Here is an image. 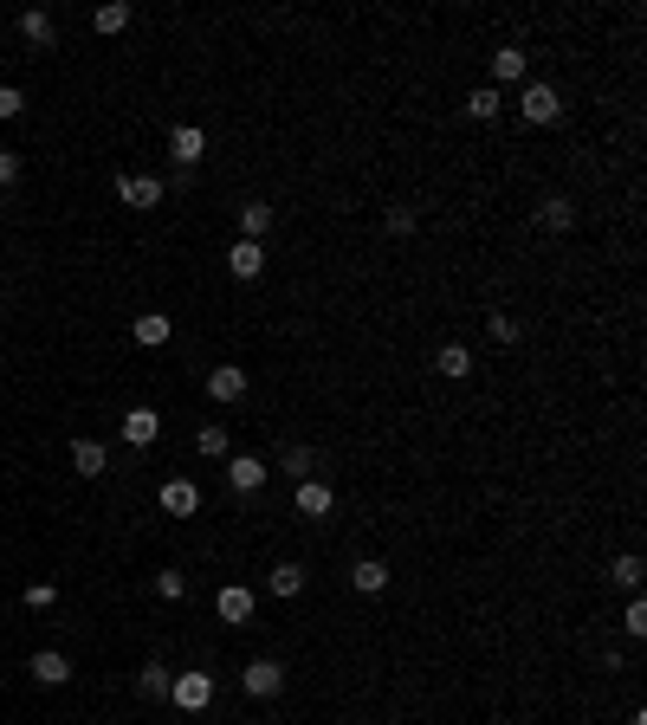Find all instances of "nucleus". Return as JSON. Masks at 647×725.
<instances>
[{"instance_id":"obj_1","label":"nucleus","mask_w":647,"mask_h":725,"mask_svg":"<svg viewBox=\"0 0 647 725\" xmlns=\"http://www.w3.org/2000/svg\"><path fill=\"white\" fill-rule=\"evenodd\" d=\"M169 700L182 706V713H208V706H214V674H175L169 680Z\"/></svg>"},{"instance_id":"obj_2","label":"nucleus","mask_w":647,"mask_h":725,"mask_svg":"<svg viewBox=\"0 0 647 725\" xmlns=\"http://www.w3.org/2000/svg\"><path fill=\"white\" fill-rule=\"evenodd\" d=\"M240 687H246V700H279L285 693V667L279 661H246Z\"/></svg>"},{"instance_id":"obj_3","label":"nucleus","mask_w":647,"mask_h":725,"mask_svg":"<svg viewBox=\"0 0 647 725\" xmlns=\"http://www.w3.org/2000/svg\"><path fill=\"white\" fill-rule=\"evenodd\" d=\"M518 111H525V123H557V117H563V98H557V85H544V78H531V85H525V98H518Z\"/></svg>"},{"instance_id":"obj_4","label":"nucleus","mask_w":647,"mask_h":725,"mask_svg":"<svg viewBox=\"0 0 647 725\" xmlns=\"http://www.w3.org/2000/svg\"><path fill=\"white\" fill-rule=\"evenodd\" d=\"M266 480H272V467H266L259 454H233V460H227V486L240 492V499H253V492L266 486Z\"/></svg>"},{"instance_id":"obj_5","label":"nucleus","mask_w":647,"mask_h":725,"mask_svg":"<svg viewBox=\"0 0 647 725\" xmlns=\"http://www.w3.org/2000/svg\"><path fill=\"white\" fill-rule=\"evenodd\" d=\"M169 156H175V169H182V175H195V162L208 156V136H201L195 123H175V130H169Z\"/></svg>"},{"instance_id":"obj_6","label":"nucleus","mask_w":647,"mask_h":725,"mask_svg":"<svg viewBox=\"0 0 647 725\" xmlns=\"http://www.w3.org/2000/svg\"><path fill=\"white\" fill-rule=\"evenodd\" d=\"M214 615H220V622H233V628H246V622H253V590H246V583H220V590H214Z\"/></svg>"},{"instance_id":"obj_7","label":"nucleus","mask_w":647,"mask_h":725,"mask_svg":"<svg viewBox=\"0 0 647 725\" xmlns=\"http://www.w3.org/2000/svg\"><path fill=\"white\" fill-rule=\"evenodd\" d=\"M162 512H169V518H195V512H201V486L188 480V473L162 480Z\"/></svg>"},{"instance_id":"obj_8","label":"nucleus","mask_w":647,"mask_h":725,"mask_svg":"<svg viewBox=\"0 0 647 725\" xmlns=\"http://www.w3.org/2000/svg\"><path fill=\"white\" fill-rule=\"evenodd\" d=\"M162 195H169V182H156V175H117V201H130V208H162Z\"/></svg>"},{"instance_id":"obj_9","label":"nucleus","mask_w":647,"mask_h":725,"mask_svg":"<svg viewBox=\"0 0 647 725\" xmlns=\"http://www.w3.org/2000/svg\"><path fill=\"white\" fill-rule=\"evenodd\" d=\"M227 272H233L240 285H253L259 272H266V246H259V240H233V246H227Z\"/></svg>"},{"instance_id":"obj_10","label":"nucleus","mask_w":647,"mask_h":725,"mask_svg":"<svg viewBox=\"0 0 647 725\" xmlns=\"http://www.w3.org/2000/svg\"><path fill=\"white\" fill-rule=\"evenodd\" d=\"M525 72H531V52H518V46L492 52V91L499 85H525Z\"/></svg>"},{"instance_id":"obj_11","label":"nucleus","mask_w":647,"mask_h":725,"mask_svg":"<svg viewBox=\"0 0 647 725\" xmlns=\"http://www.w3.org/2000/svg\"><path fill=\"white\" fill-rule=\"evenodd\" d=\"M208 395L214 402H240L246 395V363H214L208 369Z\"/></svg>"},{"instance_id":"obj_12","label":"nucleus","mask_w":647,"mask_h":725,"mask_svg":"<svg viewBox=\"0 0 647 725\" xmlns=\"http://www.w3.org/2000/svg\"><path fill=\"white\" fill-rule=\"evenodd\" d=\"M26 674H33L39 687H65V680H72V661H65L59 648H39L33 661H26Z\"/></svg>"},{"instance_id":"obj_13","label":"nucleus","mask_w":647,"mask_h":725,"mask_svg":"<svg viewBox=\"0 0 647 725\" xmlns=\"http://www.w3.org/2000/svg\"><path fill=\"white\" fill-rule=\"evenodd\" d=\"M130 337H136V344H143V350H162V344H169V337H175L169 311H143V318L130 324Z\"/></svg>"},{"instance_id":"obj_14","label":"nucleus","mask_w":647,"mask_h":725,"mask_svg":"<svg viewBox=\"0 0 647 725\" xmlns=\"http://www.w3.org/2000/svg\"><path fill=\"white\" fill-rule=\"evenodd\" d=\"M156 434H162V415H156V408H130V415H123V441H130V447H149Z\"/></svg>"},{"instance_id":"obj_15","label":"nucleus","mask_w":647,"mask_h":725,"mask_svg":"<svg viewBox=\"0 0 647 725\" xmlns=\"http://www.w3.org/2000/svg\"><path fill=\"white\" fill-rule=\"evenodd\" d=\"M434 369L447 382H466V376H473V350H466V344H440L434 350Z\"/></svg>"},{"instance_id":"obj_16","label":"nucleus","mask_w":647,"mask_h":725,"mask_svg":"<svg viewBox=\"0 0 647 725\" xmlns=\"http://www.w3.org/2000/svg\"><path fill=\"white\" fill-rule=\"evenodd\" d=\"M330 505H337V492L324 480H298V512L305 518H330Z\"/></svg>"},{"instance_id":"obj_17","label":"nucleus","mask_w":647,"mask_h":725,"mask_svg":"<svg viewBox=\"0 0 647 725\" xmlns=\"http://www.w3.org/2000/svg\"><path fill=\"white\" fill-rule=\"evenodd\" d=\"M233 221H240V240H266L272 234V208H266V201H240Z\"/></svg>"},{"instance_id":"obj_18","label":"nucleus","mask_w":647,"mask_h":725,"mask_svg":"<svg viewBox=\"0 0 647 725\" xmlns=\"http://www.w3.org/2000/svg\"><path fill=\"white\" fill-rule=\"evenodd\" d=\"M350 583H356L363 596H382V590H389V564H382V557H363V564L350 570Z\"/></svg>"},{"instance_id":"obj_19","label":"nucleus","mask_w":647,"mask_h":725,"mask_svg":"<svg viewBox=\"0 0 647 725\" xmlns=\"http://www.w3.org/2000/svg\"><path fill=\"white\" fill-rule=\"evenodd\" d=\"M538 227H544V234H570V227H576V208L563 195H550L544 208H538Z\"/></svg>"},{"instance_id":"obj_20","label":"nucleus","mask_w":647,"mask_h":725,"mask_svg":"<svg viewBox=\"0 0 647 725\" xmlns=\"http://www.w3.org/2000/svg\"><path fill=\"white\" fill-rule=\"evenodd\" d=\"M72 467L85 473V480H98V473L110 467V454H104V441H72Z\"/></svg>"},{"instance_id":"obj_21","label":"nucleus","mask_w":647,"mask_h":725,"mask_svg":"<svg viewBox=\"0 0 647 725\" xmlns=\"http://www.w3.org/2000/svg\"><path fill=\"white\" fill-rule=\"evenodd\" d=\"M609 577H615V583H622V590H628V596H641V577H647V564H641V551H622V557H615V564H609Z\"/></svg>"},{"instance_id":"obj_22","label":"nucleus","mask_w":647,"mask_h":725,"mask_svg":"<svg viewBox=\"0 0 647 725\" xmlns=\"http://www.w3.org/2000/svg\"><path fill=\"white\" fill-rule=\"evenodd\" d=\"M169 667L162 661H143V674H136V693H143V700H169Z\"/></svg>"},{"instance_id":"obj_23","label":"nucleus","mask_w":647,"mask_h":725,"mask_svg":"<svg viewBox=\"0 0 647 725\" xmlns=\"http://www.w3.org/2000/svg\"><path fill=\"white\" fill-rule=\"evenodd\" d=\"M499 111H505V91H492V85H479L473 98H466V117H473V123H492Z\"/></svg>"},{"instance_id":"obj_24","label":"nucleus","mask_w":647,"mask_h":725,"mask_svg":"<svg viewBox=\"0 0 647 725\" xmlns=\"http://www.w3.org/2000/svg\"><path fill=\"white\" fill-rule=\"evenodd\" d=\"M311 467H318V454H311V447H285V454H279V473H285V480H311Z\"/></svg>"},{"instance_id":"obj_25","label":"nucleus","mask_w":647,"mask_h":725,"mask_svg":"<svg viewBox=\"0 0 647 725\" xmlns=\"http://www.w3.org/2000/svg\"><path fill=\"white\" fill-rule=\"evenodd\" d=\"M266 590L279 596V603H292V596L305 590V570H298V564H279V570H272V577H266Z\"/></svg>"},{"instance_id":"obj_26","label":"nucleus","mask_w":647,"mask_h":725,"mask_svg":"<svg viewBox=\"0 0 647 725\" xmlns=\"http://www.w3.org/2000/svg\"><path fill=\"white\" fill-rule=\"evenodd\" d=\"M20 39H33V46H52V13H46V7H26V13H20Z\"/></svg>"},{"instance_id":"obj_27","label":"nucleus","mask_w":647,"mask_h":725,"mask_svg":"<svg viewBox=\"0 0 647 725\" xmlns=\"http://www.w3.org/2000/svg\"><path fill=\"white\" fill-rule=\"evenodd\" d=\"M195 454L201 460H227V428H220V421H208V428L195 434Z\"/></svg>"},{"instance_id":"obj_28","label":"nucleus","mask_w":647,"mask_h":725,"mask_svg":"<svg viewBox=\"0 0 647 725\" xmlns=\"http://www.w3.org/2000/svg\"><path fill=\"white\" fill-rule=\"evenodd\" d=\"M486 331H492V344H499V350H512L518 337H525V324H518V318H505V311H492V318H486Z\"/></svg>"},{"instance_id":"obj_29","label":"nucleus","mask_w":647,"mask_h":725,"mask_svg":"<svg viewBox=\"0 0 647 725\" xmlns=\"http://www.w3.org/2000/svg\"><path fill=\"white\" fill-rule=\"evenodd\" d=\"M91 26H98V33H123V26H130V7H123V0H104V7L91 13Z\"/></svg>"},{"instance_id":"obj_30","label":"nucleus","mask_w":647,"mask_h":725,"mask_svg":"<svg viewBox=\"0 0 647 725\" xmlns=\"http://www.w3.org/2000/svg\"><path fill=\"white\" fill-rule=\"evenodd\" d=\"M622 635H628V641H641V635H647V603H641V596H628V609H622Z\"/></svg>"},{"instance_id":"obj_31","label":"nucleus","mask_w":647,"mask_h":725,"mask_svg":"<svg viewBox=\"0 0 647 725\" xmlns=\"http://www.w3.org/2000/svg\"><path fill=\"white\" fill-rule=\"evenodd\" d=\"M26 609H52V603H59V583H46V577H39V583H26Z\"/></svg>"},{"instance_id":"obj_32","label":"nucleus","mask_w":647,"mask_h":725,"mask_svg":"<svg viewBox=\"0 0 647 725\" xmlns=\"http://www.w3.org/2000/svg\"><path fill=\"white\" fill-rule=\"evenodd\" d=\"M13 117H26V91L20 85H0V123H13Z\"/></svg>"},{"instance_id":"obj_33","label":"nucleus","mask_w":647,"mask_h":725,"mask_svg":"<svg viewBox=\"0 0 647 725\" xmlns=\"http://www.w3.org/2000/svg\"><path fill=\"white\" fill-rule=\"evenodd\" d=\"M156 596H169V603H175V596H188V577H182V570H156Z\"/></svg>"},{"instance_id":"obj_34","label":"nucleus","mask_w":647,"mask_h":725,"mask_svg":"<svg viewBox=\"0 0 647 725\" xmlns=\"http://www.w3.org/2000/svg\"><path fill=\"white\" fill-rule=\"evenodd\" d=\"M382 227H389V234H415V208H389Z\"/></svg>"},{"instance_id":"obj_35","label":"nucleus","mask_w":647,"mask_h":725,"mask_svg":"<svg viewBox=\"0 0 647 725\" xmlns=\"http://www.w3.org/2000/svg\"><path fill=\"white\" fill-rule=\"evenodd\" d=\"M20 182V149H0V188Z\"/></svg>"},{"instance_id":"obj_36","label":"nucleus","mask_w":647,"mask_h":725,"mask_svg":"<svg viewBox=\"0 0 647 725\" xmlns=\"http://www.w3.org/2000/svg\"><path fill=\"white\" fill-rule=\"evenodd\" d=\"M363 725H376V719H363Z\"/></svg>"}]
</instances>
